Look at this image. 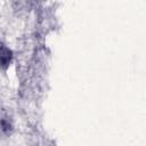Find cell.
Returning <instances> with one entry per match:
<instances>
[{
	"label": "cell",
	"mask_w": 146,
	"mask_h": 146,
	"mask_svg": "<svg viewBox=\"0 0 146 146\" xmlns=\"http://www.w3.org/2000/svg\"><path fill=\"white\" fill-rule=\"evenodd\" d=\"M10 60H11V51L3 44H0V67L1 68L7 67Z\"/></svg>",
	"instance_id": "2"
},
{
	"label": "cell",
	"mask_w": 146,
	"mask_h": 146,
	"mask_svg": "<svg viewBox=\"0 0 146 146\" xmlns=\"http://www.w3.org/2000/svg\"><path fill=\"white\" fill-rule=\"evenodd\" d=\"M13 123L7 113L0 112V136H8L11 133Z\"/></svg>",
	"instance_id": "1"
}]
</instances>
